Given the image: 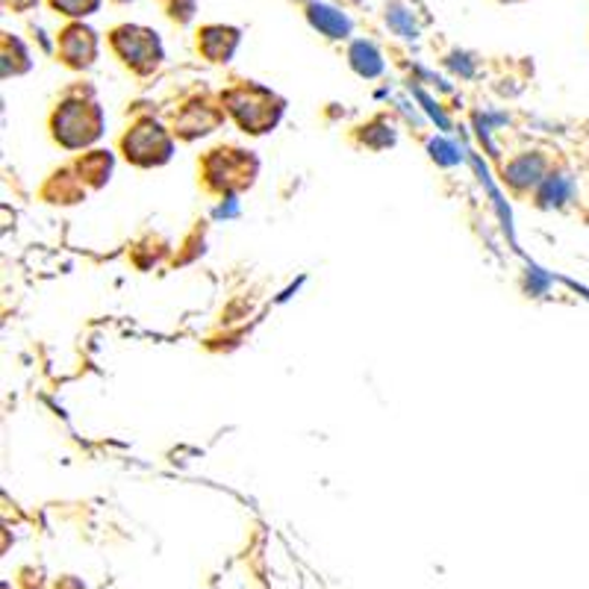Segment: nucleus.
Listing matches in <instances>:
<instances>
[{
  "label": "nucleus",
  "mask_w": 589,
  "mask_h": 589,
  "mask_svg": "<svg viewBox=\"0 0 589 589\" xmlns=\"http://www.w3.org/2000/svg\"><path fill=\"white\" fill-rule=\"evenodd\" d=\"M313 21L315 24H322L327 33H345V30H348V21L342 19V15H336L333 10H324V7H315Z\"/></svg>",
  "instance_id": "1"
},
{
  "label": "nucleus",
  "mask_w": 589,
  "mask_h": 589,
  "mask_svg": "<svg viewBox=\"0 0 589 589\" xmlns=\"http://www.w3.org/2000/svg\"><path fill=\"white\" fill-rule=\"evenodd\" d=\"M54 3L56 7H63V10L71 12V15H80V12L92 10L98 0H54Z\"/></svg>",
  "instance_id": "2"
}]
</instances>
